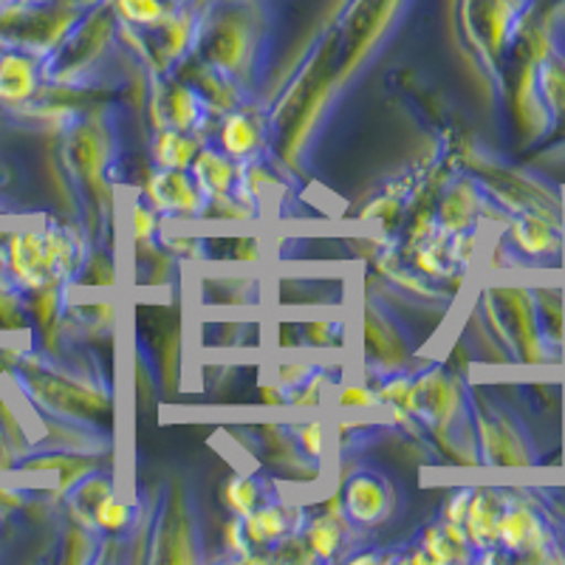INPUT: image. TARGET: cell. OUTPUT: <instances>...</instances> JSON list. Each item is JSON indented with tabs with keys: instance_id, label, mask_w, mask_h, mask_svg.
I'll list each match as a JSON object with an SVG mask.
<instances>
[{
	"instance_id": "2",
	"label": "cell",
	"mask_w": 565,
	"mask_h": 565,
	"mask_svg": "<svg viewBox=\"0 0 565 565\" xmlns=\"http://www.w3.org/2000/svg\"><path fill=\"white\" fill-rule=\"evenodd\" d=\"M498 546L512 554H532L543 557V548L552 546L546 526L537 514L523 503H509L503 507L501 521H498Z\"/></svg>"
},
{
	"instance_id": "25",
	"label": "cell",
	"mask_w": 565,
	"mask_h": 565,
	"mask_svg": "<svg viewBox=\"0 0 565 565\" xmlns=\"http://www.w3.org/2000/svg\"><path fill=\"white\" fill-rule=\"evenodd\" d=\"M373 402V393H367L365 387L356 385V387H348L342 393V405H353V407H367Z\"/></svg>"
},
{
	"instance_id": "24",
	"label": "cell",
	"mask_w": 565,
	"mask_h": 565,
	"mask_svg": "<svg viewBox=\"0 0 565 565\" xmlns=\"http://www.w3.org/2000/svg\"><path fill=\"white\" fill-rule=\"evenodd\" d=\"M156 232V218L148 206H136V238L145 241Z\"/></svg>"
},
{
	"instance_id": "7",
	"label": "cell",
	"mask_w": 565,
	"mask_h": 565,
	"mask_svg": "<svg viewBox=\"0 0 565 565\" xmlns=\"http://www.w3.org/2000/svg\"><path fill=\"white\" fill-rule=\"evenodd\" d=\"M193 179L199 184L201 193L218 199V195H226L235 184V164H232L226 156L215 153V150H201L193 159Z\"/></svg>"
},
{
	"instance_id": "18",
	"label": "cell",
	"mask_w": 565,
	"mask_h": 565,
	"mask_svg": "<svg viewBox=\"0 0 565 565\" xmlns=\"http://www.w3.org/2000/svg\"><path fill=\"white\" fill-rule=\"evenodd\" d=\"M224 501L238 518H246L257 509V483L252 478L235 476L224 489Z\"/></svg>"
},
{
	"instance_id": "20",
	"label": "cell",
	"mask_w": 565,
	"mask_h": 565,
	"mask_svg": "<svg viewBox=\"0 0 565 565\" xmlns=\"http://www.w3.org/2000/svg\"><path fill=\"white\" fill-rule=\"evenodd\" d=\"M119 12L130 23H156L161 18L159 0H119Z\"/></svg>"
},
{
	"instance_id": "8",
	"label": "cell",
	"mask_w": 565,
	"mask_h": 565,
	"mask_svg": "<svg viewBox=\"0 0 565 565\" xmlns=\"http://www.w3.org/2000/svg\"><path fill=\"white\" fill-rule=\"evenodd\" d=\"M244 532L252 546H271L289 534V512L277 507L255 509V512L246 514Z\"/></svg>"
},
{
	"instance_id": "4",
	"label": "cell",
	"mask_w": 565,
	"mask_h": 565,
	"mask_svg": "<svg viewBox=\"0 0 565 565\" xmlns=\"http://www.w3.org/2000/svg\"><path fill=\"white\" fill-rule=\"evenodd\" d=\"M342 507H345L348 518H353L362 526H373L391 509V489L376 476H356L348 481Z\"/></svg>"
},
{
	"instance_id": "15",
	"label": "cell",
	"mask_w": 565,
	"mask_h": 565,
	"mask_svg": "<svg viewBox=\"0 0 565 565\" xmlns=\"http://www.w3.org/2000/svg\"><path fill=\"white\" fill-rule=\"evenodd\" d=\"M199 97L195 90L184 88V85H175L168 97V122L173 130H190L199 122Z\"/></svg>"
},
{
	"instance_id": "19",
	"label": "cell",
	"mask_w": 565,
	"mask_h": 565,
	"mask_svg": "<svg viewBox=\"0 0 565 565\" xmlns=\"http://www.w3.org/2000/svg\"><path fill=\"white\" fill-rule=\"evenodd\" d=\"M94 523H97L99 529H105V532H122L130 523V509L125 507L116 494L108 492L103 501L97 503V509H94Z\"/></svg>"
},
{
	"instance_id": "5",
	"label": "cell",
	"mask_w": 565,
	"mask_h": 565,
	"mask_svg": "<svg viewBox=\"0 0 565 565\" xmlns=\"http://www.w3.org/2000/svg\"><path fill=\"white\" fill-rule=\"evenodd\" d=\"M38 90V65L23 52L0 54V103L20 105Z\"/></svg>"
},
{
	"instance_id": "11",
	"label": "cell",
	"mask_w": 565,
	"mask_h": 565,
	"mask_svg": "<svg viewBox=\"0 0 565 565\" xmlns=\"http://www.w3.org/2000/svg\"><path fill=\"white\" fill-rule=\"evenodd\" d=\"M424 548H427L433 563H452V559L469 557V537L456 523H444V526L427 532Z\"/></svg>"
},
{
	"instance_id": "21",
	"label": "cell",
	"mask_w": 565,
	"mask_h": 565,
	"mask_svg": "<svg viewBox=\"0 0 565 565\" xmlns=\"http://www.w3.org/2000/svg\"><path fill=\"white\" fill-rule=\"evenodd\" d=\"M224 534H226V546H230L232 552H241V554L249 552L252 543H249V537H246V532H244V523H241V521L226 523Z\"/></svg>"
},
{
	"instance_id": "14",
	"label": "cell",
	"mask_w": 565,
	"mask_h": 565,
	"mask_svg": "<svg viewBox=\"0 0 565 565\" xmlns=\"http://www.w3.org/2000/svg\"><path fill=\"white\" fill-rule=\"evenodd\" d=\"M306 543H309L315 557L320 559L334 557L337 548L342 546L340 518H317V521L306 529Z\"/></svg>"
},
{
	"instance_id": "6",
	"label": "cell",
	"mask_w": 565,
	"mask_h": 565,
	"mask_svg": "<svg viewBox=\"0 0 565 565\" xmlns=\"http://www.w3.org/2000/svg\"><path fill=\"white\" fill-rule=\"evenodd\" d=\"M501 501L494 498V492H472L467 507V518H463V532H467L469 543L478 548L498 546V521H501Z\"/></svg>"
},
{
	"instance_id": "23",
	"label": "cell",
	"mask_w": 565,
	"mask_h": 565,
	"mask_svg": "<svg viewBox=\"0 0 565 565\" xmlns=\"http://www.w3.org/2000/svg\"><path fill=\"white\" fill-rule=\"evenodd\" d=\"M469 498H472V492H458L456 498L450 501V507H447V523H456V526H463V518H467V507H469Z\"/></svg>"
},
{
	"instance_id": "13",
	"label": "cell",
	"mask_w": 565,
	"mask_h": 565,
	"mask_svg": "<svg viewBox=\"0 0 565 565\" xmlns=\"http://www.w3.org/2000/svg\"><path fill=\"white\" fill-rule=\"evenodd\" d=\"M221 145H224L226 156H232V159H246V156H252L257 150L260 136H257L255 125L244 114H235L221 128Z\"/></svg>"
},
{
	"instance_id": "12",
	"label": "cell",
	"mask_w": 565,
	"mask_h": 565,
	"mask_svg": "<svg viewBox=\"0 0 565 565\" xmlns=\"http://www.w3.org/2000/svg\"><path fill=\"white\" fill-rule=\"evenodd\" d=\"M156 161L161 170H186L195 159V139L184 136L181 130H164L156 139Z\"/></svg>"
},
{
	"instance_id": "10",
	"label": "cell",
	"mask_w": 565,
	"mask_h": 565,
	"mask_svg": "<svg viewBox=\"0 0 565 565\" xmlns=\"http://www.w3.org/2000/svg\"><path fill=\"white\" fill-rule=\"evenodd\" d=\"M68 156L71 161H74L77 173L83 175V179H88V184L97 186L99 173H103V164H105L103 141H99V136L90 128H83L74 139H71Z\"/></svg>"
},
{
	"instance_id": "16",
	"label": "cell",
	"mask_w": 565,
	"mask_h": 565,
	"mask_svg": "<svg viewBox=\"0 0 565 565\" xmlns=\"http://www.w3.org/2000/svg\"><path fill=\"white\" fill-rule=\"evenodd\" d=\"M476 210H478V204H476V195H472V190H469V186H458V190H452L450 193L447 204L441 206V218H444V224H447V230L461 232L472 224V218H476Z\"/></svg>"
},
{
	"instance_id": "1",
	"label": "cell",
	"mask_w": 565,
	"mask_h": 565,
	"mask_svg": "<svg viewBox=\"0 0 565 565\" xmlns=\"http://www.w3.org/2000/svg\"><path fill=\"white\" fill-rule=\"evenodd\" d=\"M3 264L12 271L14 282L23 286V289L38 291L54 282L45 232H18V235H12L7 252H3Z\"/></svg>"
},
{
	"instance_id": "9",
	"label": "cell",
	"mask_w": 565,
	"mask_h": 565,
	"mask_svg": "<svg viewBox=\"0 0 565 565\" xmlns=\"http://www.w3.org/2000/svg\"><path fill=\"white\" fill-rule=\"evenodd\" d=\"M512 238L518 244V249L526 252V255H546V252H557V232L554 226H548L546 221L537 218V215H521V218L512 224Z\"/></svg>"
},
{
	"instance_id": "17",
	"label": "cell",
	"mask_w": 565,
	"mask_h": 565,
	"mask_svg": "<svg viewBox=\"0 0 565 565\" xmlns=\"http://www.w3.org/2000/svg\"><path fill=\"white\" fill-rule=\"evenodd\" d=\"M241 54H244V38H241V32L235 26H224L215 32V38H212V45H210V57L212 63L221 65V68H235L241 60Z\"/></svg>"
},
{
	"instance_id": "22",
	"label": "cell",
	"mask_w": 565,
	"mask_h": 565,
	"mask_svg": "<svg viewBox=\"0 0 565 565\" xmlns=\"http://www.w3.org/2000/svg\"><path fill=\"white\" fill-rule=\"evenodd\" d=\"M300 444L302 450L309 452V456H320L322 452V427L320 424H306L300 430Z\"/></svg>"
},
{
	"instance_id": "3",
	"label": "cell",
	"mask_w": 565,
	"mask_h": 565,
	"mask_svg": "<svg viewBox=\"0 0 565 565\" xmlns=\"http://www.w3.org/2000/svg\"><path fill=\"white\" fill-rule=\"evenodd\" d=\"M148 199L153 210L170 215H190L199 210V184L184 170H161L148 181Z\"/></svg>"
}]
</instances>
